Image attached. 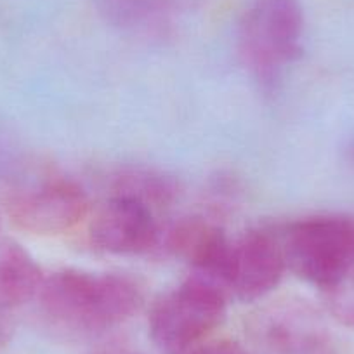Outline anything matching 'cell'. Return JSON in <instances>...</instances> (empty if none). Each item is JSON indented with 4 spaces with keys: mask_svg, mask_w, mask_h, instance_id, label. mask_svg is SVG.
<instances>
[{
    "mask_svg": "<svg viewBox=\"0 0 354 354\" xmlns=\"http://www.w3.org/2000/svg\"><path fill=\"white\" fill-rule=\"evenodd\" d=\"M288 270L280 231L254 227L231 243L227 290L240 302H257L273 294Z\"/></svg>",
    "mask_w": 354,
    "mask_h": 354,
    "instance_id": "obj_7",
    "label": "cell"
},
{
    "mask_svg": "<svg viewBox=\"0 0 354 354\" xmlns=\"http://www.w3.org/2000/svg\"><path fill=\"white\" fill-rule=\"evenodd\" d=\"M231 243L226 230L205 216L183 217L165 234L167 252L185 262L192 277L216 285L227 297Z\"/></svg>",
    "mask_w": 354,
    "mask_h": 354,
    "instance_id": "obj_9",
    "label": "cell"
},
{
    "mask_svg": "<svg viewBox=\"0 0 354 354\" xmlns=\"http://www.w3.org/2000/svg\"><path fill=\"white\" fill-rule=\"evenodd\" d=\"M280 231L288 270L306 283L325 292L354 271V219L311 216Z\"/></svg>",
    "mask_w": 354,
    "mask_h": 354,
    "instance_id": "obj_3",
    "label": "cell"
},
{
    "mask_svg": "<svg viewBox=\"0 0 354 354\" xmlns=\"http://www.w3.org/2000/svg\"><path fill=\"white\" fill-rule=\"evenodd\" d=\"M248 354H335L322 316L302 299L261 306L245 323Z\"/></svg>",
    "mask_w": 354,
    "mask_h": 354,
    "instance_id": "obj_6",
    "label": "cell"
},
{
    "mask_svg": "<svg viewBox=\"0 0 354 354\" xmlns=\"http://www.w3.org/2000/svg\"><path fill=\"white\" fill-rule=\"evenodd\" d=\"M12 332H15V323H12L9 311L0 309V349H4L11 340Z\"/></svg>",
    "mask_w": 354,
    "mask_h": 354,
    "instance_id": "obj_14",
    "label": "cell"
},
{
    "mask_svg": "<svg viewBox=\"0 0 354 354\" xmlns=\"http://www.w3.org/2000/svg\"><path fill=\"white\" fill-rule=\"evenodd\" d=\"M0 226H2V214H0Z\"/></svg>",
    "mask_w": 354,
    "mask_h": 354,
    "instance_id": "obj_16",
    "label": "cell"
},
{
    "mask_svg": "<svg viewBox=\"0 0 354 354\" xmlns=\"http://www.w3.org/2000/svg\"><path fill=\"white\" fill-rule=\"evenodd\" d=\"M44 278L39 262L21 243L0 236V309L11 311L35 301Z\"/></svg>",
    "mask_w": 354,
    "mask_h": 354,
    "instance_id": "obj_10",
    "label": "cell"
},
{
    "mask_svg": "<svg viewBox=\"0 0 354 354\" xmlns=\"http://www.w3.org/2000/svg\"><path fill=\"white\" fill-rule=\"evenodd\" d=\"M322 294L328 315L340 325L354 328V271Z\"/></svg>",
    "mask_w": 354,
    "mask_h": 354,
    "instance_id": "obj_12",
    "label": "cell"
},
{
    "mask_svg": "<svg viewBox=\"0 0 354 354\" xmlns=\"http://www.w3.org/2000/svg\"><path fill=\"white\" fill-rule=\"evenodd\" d=\"M35 301L56 330L91 337L134 318L145 306V287L129 273L64 268L44 278Z\"/></svg>",
    "mask_w": 354,
    "mask_h": 354,
    "instance_id": "obj_1",
    "label": "cell"
},
{
    "mask_svg": "<svg viewBox=\"0 0 354 354\" xmlns=\"http://www.w3.org/2000/svg\"><path fill=\"white\" fill-rule=\"evenodd\" d=\"M2 203L18 230L37 236L68 233L91 212V198L80 183L56 172L18 179L6 189Z\"/></svg>",
    "mask_w": 354,
    "mask_h": 354,
    "instance_id": "obj_5",
    "label": "cell"
},
{
    "mask_svg": "<svg viewBox=\"0 0 354 354\" xmlns=\"http://www.w3.org/2000/svg\"><path fill=\"white\" fill-rule=\"evenodd\" d=\"M301 0H252L238 26V54L264 91H274L302 54Z\"/></svg>",
    "mask_w": 354,
    "mask_h": 354,
    "instance_id": "obj_2",
    "label": "cell"
},
{
    "mask_svg": "<svg viewBox=\"0 0 354 354\" xmlns=\"http://www.w3.org/2000/svg\"><path fill=\"white\" fill-rule=\"evenodd\" d=\"M230 297L216 285L188 274L153 302L149 337L163 354H189L223 325Z\"/></svg>",
    "mask_w": 354,
    "mask_h": 354,
    "instance_id": "obj_4",
    "label": "cell"
},
{
    "mask_svg": "<svg viewBox=\"0 0 354 354\" xmlns=\"http://www.w3.org/2000/svg\"><path fill=\"white\" fill-rule=\"evenodd\" d=\"M179 192V183L169 174L148 167H131L115 174L110 195L131 196L158 212L169 209Z\"/></svg>",
    "mask_w": 354,
    "mask_h": 354,
    "instance_id": "obj_11",
    "label": "cell"
},
{
    "mask_svg": "<svg viewBox=\"0 0 354 354\" xmlns=\"http://www.w3.org/2000/svg\"><path fill=\"white\" fill-rule=\"evenodd\" d=\"M96 354H136V353H131V351L127 349H104V351H100V353Z\"/></svg>",
    "mask_w": 354,
    "mask_h": 354,
    "instance_id": "obj_15",
    "label": "cell"
},
{
    "mask_svg": "<svg viewBox=\"0 0 354 354\" xmlns=\"http://www.w3.org/2000/svg\"><path fill=\"white\" fill-rule=\"evenodd\" d=\"M156 212L139 200L110 195L88 223V240L94 248L113 255L149 254L160 243Z\"/></svg>",
    "mask_w": 354,
    "mask_h": 354,
    "instance_id": "obj_8",
    "label": "cell"
},
{
    "mask_svg": "<svg viewBox=\"0 0 354 354\" xmlns=\"http://www.w3.org/2000/svg\"><path fill=\"white\" fill-rule=\"evenodd\" d=\"M189 354H248L245 346L234 342L230 339H216L205 340L198 347L192 351Z\"/></svg>",
    "mask_w": 354,
    "mask_h": 354,
    "instance_id": "obj_13",
    "label": "cell"
}]
</instances>
